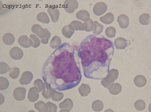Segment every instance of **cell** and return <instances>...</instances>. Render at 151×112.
<instances>
[{"mask_svg":"<svg viewBox=\"0 0 151 112\" xmlns=\"http://www.w3.org/2000/svg\"><path fill=\"white\" fill-rule=\"evenodd\" d=\"M55 52L43 69L42 78L54 90L72 89L78 85L81 78L77 55L70 47L62 48Z\"/></svg>","mask_w":151,"mask_h":112,"instance_id":"obj_1","label":"cell"},{"mask_svg":"<svg viewBox=\"0 0 151 112\" xmlns=\"http://www.w3.org/2000/svg\"><path fill=\"white\" fill-rule=\"evenodd\" d=\"M114 49L112 42L105 38L93 37L83 42L78 54L84 76L95 79L106 78Z\"/></svg>","mask_w":151,"mask_h":112,"instance_id":"obj_2","label":"cell"},{"mask_svg":"<svg viewBox=\"0 0 151 112\" xmlns=\"http://www.w3.org/2000/svg\"><path fill=\"white\" fill-rule=\"evenodd\" d=\"M119 74L117 70L114 69L110 70L106 77L101 81V84L105 87L108 88L117 79Z\"/></svg>","mask_w":151,"mask_h":112,"instance_id":"obj_3","label":"cell"},{"mask_svg":"<svg viewBox=\"0 0 151 112\" xmlns=\"http://www.w3.org/2000/svg\"><path fill=\"white\" fill-rule=\"evenodd\" d=\"M78 4L75 0H66L64 3V8L68 13H73L78 7Z\"/></svg>","mask_w":151,"mask_h":112,"instance_id":"obj_4","label":"cell"},{"mask_svg":"<svg viewBox=\"0 0 151 112\" xmlns=\"http://www.w3.org/2000/svg\"><path fill=\"white\" fill-rule=\"evenodd\" d=\"M107 6L103 2L97 3L93 6V11L96 15L99 16L103 14L107 10Z\"/></svg>","mask_w":151,"mask_h":112,"instance_id":"obj_5","label":"cell"},{"mask_svg":"<svg viewBox=\"0 0 151 112\" xmlns=\"http://www.w3.org/2000/svg\"><path fill=\"white\" fill-rule=\"evenodd\" d=\"M26 91V89L24 88L17 87L13 92V96L17 100L23 101L25 98Z\"/></svg>","mask_w":151,"mask_h":112,"instance_id":"obj_6","label":"cell"},{"mask_svg":"<svg viewBox=\"0 0 151 112\" xmlns=\"http://www.w3.org/2000/svg\"><path fill=\"white\" fill-rule=\"evenodd\" d=\"M9 53L11 57L15 60H20L23 56V52L22 50L17 47L12 48L10 50Z\"/></svg>","mask_w":151,"mask_h":112,"instance_id":"obj_7","label":"cell"},{"mask_svg":"<svg viewBox=\"0 0 151 112\" xmlns=\"http://www.w3.org/2000/svg\"><path fill=\"white\" fill-rule=\"evenodd\" d=\"M18 42L21 46L25 48H29L33 44L32 40L25 35H22L18 38Z\"/></svg>","mask_w":151,"mask_h":112,"instance_id":"obj_8","label":"cell"},{"mask_svg":"<svg viewBox=\"0 0 151 112\" xmlns=\"http://www.w3.org/2000/svg\"><path fill=\"white\" fill-rule=\"evenodd\" d=\"M33 78V75L31 72L25 71L23 73L19 79V83L22 85H27L30 83Z\"/></svg>","mask_w":151,"mask_h":112,"instance_id":"obj_9","label":"cell"},{"mask_svg":"<svg viewBox=\"0 0 151 112\" xmlns=\"http://www.w3.org/2000/svg\"><path fill=\"white\" fill-rule=\"evenodd\" d=\"M32 32L36 34L40 38H44L46 34L45 29L43 28L40 25L37 24H34L31 28Z\"/></svg>","mask_w":151,"mask_h":112,"instance_id":"obj_10","label":"cell"},{"mask_svg":"<svg viewBox=\"0 0 151 112\" xmlns=\"http://www.w3.org/2000/svg\"><path fill=\"white\" fill-rule=\"evenodd\" d=\"M52 22L55 23L57 22L59 19L60 12L58 9L56 7H50L47 10Z\"/></svg>","mask_w":151,"mask_h":112,"instance_id":"obj_11","label":"cell"},{"mask_svg":"<svg viewBox=\"0 0 151 112\" xmlns=\"http://www.w3.org/2000/svg\"><path fill=\"white\" fill-rule=\"evenodd\" d=\"M117 21L119 27L122 28H127L129 24V19L128 17L125 14H122L117 17Z\"/></svg>","mask_w":151,"mask_h":112,"instance_id":"obj_12","label":"cell"},{"mask_svg":"<svg viewBox=\"0 0 151 112\" xmlns=\"http://www.w3.org/2000/svg\"><path fill=\"white\" fill-rule=\"evenodd\" d=\"M39 97L38 92L34 87L31 88L29 90L27 98L31 102L36 101Z\"/></svg>","mask_w":151,"mask_h":112,"instance_id":"obj_13","label":"cell"},{"mask_svg":"<svg viewBox=\"0 0 151 112\" xmlns=\"http://www.w3.org/2000/svg\"><path fill=\"white\" fill-rule=\"evenodd\" d=\"M76 18L84 22L89 20L90 15L88 12L85 10H81L78 11L76 14Z\"/></svg>","mask_w":151,"mask_h":112,"instance_id":"obj_14","label":"cell"},{"mask_svg":"<svg viewBox=\"0 0 151 112\" xmlns=\"http://www.w3.org/2000/svg\"><path fill=\"white\" fill-rule=\"evenodd\" d=\"M114 44L117 49H124L127 46V40L122 37H119L114 41Z\"/></svg>","mask_w":151,"mask_h":112,"instance_id":"obj_15","label":"cell"},{"mask_svg":"<svg viewBox=\"0 0 151 112\" xmlns=\"http://www.w3.org/2000/svg\"><path fill=\"white\" fill-rule=\"evenodd\" d=\"M68 27L70 29L73 31L84 30L83 24L81 22L77 20L72 21L68 25Z\"/></svg>","mask_w":151,"mask_h":112,"instance_id":"obj_16","label":"cell"},{"mask_svg":"<svg viewBox=\"0 0 151 112\" xmlns=\"http://www.w3.org/2000/svg\"><path fill=\"white\" fill-rule=\"evenodd\" d=\"M134 82L136 86L141 88L146 85L147 80L145 77L143 75H138L134 78Z\"/></svg>","mask_w":151,"mask_h":112,"instance_id":"obj_17","label":"cell"},{"mask_svg":"<svg viewBox=\"0 0 151 112\" xmlns=\"http://www.w3.org/2000/svg\"><path fill=\"white\" fill-rule=\"evenodd\" d=\"M110 93L112 95H116L119 94L122 90V87L118 83H113L108 88Z\"/></svg>","mask_w":151,"mask_h":112,"instance_id":"obj_18","label":"cell"},{"mask_svg":"<svg viewBox=\"0 0 151 112\" xmlns=\"http://www.w3.org/2000/svg\"><path fill=\"white\" fill-rule=\"evenodd\" d=\"M2 41L6 45H12L15 41V37L12 34L10 33H6L2 37Z\"/></svg>","mask_w":151,"mask_h":112,"instance_id":"obj_19","label":"cell"},{"mask_svg":"<svg viewBox=\"0 0 151 112\" xmlns=\"http://www.w3.org/2000/svg\"><path fill=\"white\" fill-rule=\"evenodd\" d=\"M114 19V16L113 14L110 12L107 13L100 18V20L102 22L107 24L111 23Z\"/></svg>","mask_w":151,"mask_h":112,"instance_id":"obj_20","label":"cell"},{"mask_svg":"<svg viewBox=\"0 0 151 112\" xmlns=\"http://www.w3.org/2000/svg\"><path fill=\"white\" fill-rule=\"evenodd\" d=\"M78 90L82 96H86L91 92V89L88 85L83 83L79 88Z\"/></svg>","mask_w":151,"mask_h":112,"instance_id":"obj_21","label":"cell"},{"mask_svg":"<svg viewBox=\"0 0 151 112\" xmlns=\"http://www.w3.org/2000/svg\"><path fill=\"white\" fill-rule=\"evenodd\" d=\"M73 103L72 100L70 98H66L59 104L60 108H63L70 110L73 106Z\"/></svg>","mask_w":151,"mask_h":112,"instance_id":"obj_22","label":"cell"},{"mask_svg":"<svg viewBox=\"0 0 151 112\" xmlns=\"http://www.w3.org/2000/svg\"><path fill=\"white\" fill-rule=\"evenodd\" d=\"M44 87L42 95L46 99H48L51 96L52 89L46 83H43Z\"/></svg>","mask_w":151,"mask_h":112,"instance_id":"obj_23","label":"cell"},{"mask_svg":"<svg viewBox=\"0 0 151 112\" xmlns=\"http://www.w3.org/2000/svg\"><path fill=\"white\" fill-rule=\"evenodd\" d=\"M37 19L38 21L43 23L48 24L50 22L48 15L44 12L39 13L37 15Z\"/></svg>","mask_w":151,"mask_h":112,"instance_id":"obj_24","label":"cell"},{"mask_svg":"<svg viewBox=\"0 0 151 112\" xmlns=\"http://www.w3.org/2000/svg\"><path fill=\"white\" fill-rule=\"evenodd\" d=\"M35 108L39 112H47L48 108L47 104L40 101L34 104Z\"/></svg>","mask_w":151,"mask_h":112,"instance_id":"obj_25","label":"cell"},{"mask_svg":"<svg viewBox=\"0 0 151 112\" xmlns=\"http://www.w3.org/2000/svg\"><path fill=\"white\" fill-rule=\"evenodd\" d=\"M61 44L60 38L57 36H54L51 39L50 46L52 48L55 49L59 47Z\"/></svg>","mask_w":151,"mask_h":112,"instance_id":"obj_26","label":"cell"},{"mask_svg":"<svg viewBox=\"0 0 151 112\" xmlns=\"http://www.w3.org/2000/svg\"><path fill=\"white\" fill-rule=\"evenodd\" d=\"M139 19V22L142 24L147 25L150 22V17L147 13H144L140 15Z\"/></svg>","mask_w":151,"mask_h":112,"instance_id":"obj_27","label":"cell"},{"mask_svg":"<svg viewBox=\"0 0 151 112\" xmlns=\"http://www.w3.org/2000/svg\"><path fill=\"white\" fill-rule=\"evenodd\" d=\"M104 105L102 101L99 100L94 101L92 105V108L94 111H100L102 110Z\"/></svg>","mask_w":151,"mask_h":112,"instance_id":"obj_28","label":"cell"},{"mask_svg":"<svg viewBox=\"0 0 151 112\" xmlns=\"http://www.w3.org/2000/svg\"><path fill=\"white\" fill-rule=\"evenodd\" d=\"M62 33L65 37L70 38L74 32V31L72 30L67 25L63 27L62 29Z\"/></svg>","mask_w":151,"mask_h":112,"instance_id":"obj_29","label":"cell"},{"mask_svg":"<svg viewBox=\"0 0 151 112\" xmlns=\"http://www.w3.org/2000/svg\"><path fill=\"white\" fill-rule=\"evenodd\" d=\"M63 94L61 92H58L55 90L52 89V99L55 101H59L62 100L63 97Z\"/></svg>","mask_w":151,"mask_h":112,"instance_id":"obj_30","label":"cell"},{"mask_svg":"<svg viewBox=\"0 0 151 112\" xmlns=\"http://www.w3.org/2000/svg\"><path fill=\"white\" fill-rule=\"evenodd\" d=\"M94 25L93 33L96 35L99 34L103 31V26L99 23L96 21L94 22Z\"/></svg>","mask_w":151,"mask_h":112,"instance_id":"obj_31","label":"cell"},{"mask_svg":"<svg viewBox=\"0 0 151 112\" xmlns=\"http://www.w3.org/2000/svg\"><path fill=\"white\" fill-rule=\"evenodd\" d=\"M84 30L85 31L89 32L93 30L94 29V23L93 20L90 19L88 21L84 22Z\"/></svg>","mask_w":151,"mask_h":112,"instance_id":"obj_32","label":"cell"},{"mask_svg":"<svg viewBox=\"0 0 151 112\" xmlns=\"http://www.w3.org/2000/svg\"><path fill=\"white\" fill-rule=\"evenodd\" d=\"M135 108L137 110L141 111L144 110L146 106L145 102L142 100H138L135 101L134 103Z\"/></svg>","mask_w":151,"mask_h":112,"instance_id":"obj_33","label":"cell"},{"mask_svg":"<svg viewBox=\"0 0 151 112\" xmlns=\"http://www.w3.org/2000/svg\"><path fill=\"white\" fill-rule=\"evenodd\" d=\"M20 71L19 69L17 67H14L11 69L9 72V76L10 77L14 79L18 78L20 74Z\"/></svg>","mask_w":151,"mask_h":112,"instance_id":"obj_34","label":"cell"},{"mask_svg":"<svg viewBox=\"0 0 151 112\" xmlns=\"http://www.w3.org/2000/svg\"><path fill=\"white\" fill-rule=\"evenodd\" d=\"M105 33L106 36L109 38L114 37L115 36V29L112 26L109 27L106 29Z\"/></svg>","mask_w":151,"mask_h":112,"instance_id":"obj_35","label":"cell"},{"mask_svg":"<svg viewBox=\"0 0 151 112\" xmlns=\"http://www.w3.org/2000/svg\"><path fill=\"white\" fill-rule=\"evenodd\" d=\"M9 85L8 80L4 77H0V89L5 90L7 89Z\"/></svg>","mask_w":151,"mask_h":112,"instance_id":"obj_36","label":"cell"},{"mask_svg":"<svg viewBox=\"0 0 151 112\" xmlns=\"http://www.w3.org/2000/svg\"><path fill=\"white\" fill-rule=\"evenodd\" d=\"M34 85L38 92H41L43 90L44 84L42 80L40 79H37L34 81Z\"/></svg>","mask_w":151,"mask_h":112,"instance_id":"obj_37","label":"cell"},{"mask_svg":"<svg viewBox=\"0 0 151 112\" xmlns=\"http://www.w3.org/2000/svg\"><path fill=\"white\" fill-rule=\"evenodd\" d=\"M29 37L33 41L32 47L36 48L40 45L41 43L40 40L35 35L31 34L29 35Z\"/></svg>","mask_w":151,"mask_h":112,"instance_id":"obj_38","label":"cell"},{"mask_svg":"<svg viewBox=\"0 0 151 112\" xmlns=\"http://www.w3.org/2000/svg\"><path fill=\"white\" fill-rule=\"evenodd\" d=\"M11 69L6 63L1 62H0V74H3L10 70Z\"/></svg>","mask_w":151,"mask_h":112,"instance_id":"obj_39","label":"cell"},{"mask_svg":"<svg viewBox=\"0 0 151 112\" xmlns=\"http://www.w3.org/2000/svg\"><path fill=\"white\" fill-rule=\"evenodd\" d=\"M46 31V36L43 38L41 39L42 43L44 44H46L48 43L49 39L51 36V33L49 30L46 28H45Z\"/></svg>","mask_w":151,"mask_h":112,"instance_id":"obj_40","label":"cell"},{"mask_svg":"<svg viewBox=\"0 0 151 112\" xmlns=\"http://www.w3.org/2000/svg\"><path fill=\"white\" fill-rule=\"evenodd\" d=\"M46 104L48 107V111L55 112L57 111V107L55 104L50 102H47Z\"/></svg>","mask_w":151,"mask_h":112,"instance_id":"obj_41","label":"cell"}]
</instances>
